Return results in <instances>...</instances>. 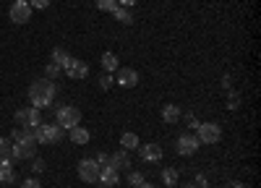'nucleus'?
I'll list each match as a JSON object with an SVG mask.
<instances>
[{"label":"nucleus","mask_w":261,"mask_h":188,"mask_svg":"<svg viewBox=\"0 0 261 188\" xmlns=\"http://www.w3.org/2000/svg\"><path fill=\"white\" fill-rule=\"evenodd\" d=\"M29 6L37 8V11H45V8L50 6V0H29Z\"/></svg>","instance_id":"nucleus-29"},{"label":"nucleus","mask_w":261,"mask_h":188,"mask_svg":"<svg viewBox=\"0 0 261 188\" xmlns=\"http://www.w3.org/2000/svg\"><path fill=\"white\" fill-rule=\"evenodd\" d=\"M102 68H105V73H115V71L120 68L118 55H115V52H105V55H102Z\"/></svg>","instance_id":"nucleus-18"},{"label":"nucleus","mask_w":261,"mask_h":188,"mask_svg":"<svg viewBox=\"0 0 261 188\" xmlns=\"http://www.w3.org/2000/svg\"><path fill=\"white\" fill-rule=\"evenodd\" d=\"M225 188H246V185H243V183H238V180H230Z\"/></svg>","instance_id":"nucleus-36"},{"label":"nucleus","mask_w":261,"mask_h":188,"mask_svg":"<svg viewBox=\"0 0 261 188\" xmlns=\"http://www.w3.org/2000/svg\"><path fill=\"white\" fill-rule=\"evenodd\" d=\"M55 115H58V125L65 128V131L76 128V125L81 123V113H79V108H73V104H63V108H58Z\"/></svg>","instance_id":"nucleus-2"},{"label":"nucleus","mask_w":261,"mask_h":188,"mask_svg":"<svg viewBox=\"0 0 261 188\" xmlns=\"http://www.w3.org/2000/svg\"><path fill=\"white\" fill-rule=\"evenodd\" d=\"M115 73H118L115 81H118L120 89H134L136 84H139V73H136L134 68H118Z\"/></svg>","instance_id":"nucleus-9"},{"label":"nucleus","mask_w":261,"mask_h":188,"mask_svg":"<svg viewBox=\"0 0 261 188\" xmlns=\"http://www.w3.org/2000/svg\"><path fill=\"white\" fill-rule=\"evenodd\" d=\"M65 73H68L71 78H86V76H89V66H86V63L84 60H71V66L68 68H65Z\"/></svg>","instance_id":"nucleus-12"},{"label":"nucleus","mask_w":261,"mask_h":188,"mask_svg":"<svg viewBox=\"0 0 261 188\" xmlns=\"http://www.w3.org/2000/svg\"><path fill=\"white\" fill-rule=\"evenodd\" d=\"M99 87H102V89H110V87H113V76L105 73V76L99 78Z\"/></svg>","instance_id":"nucleus-31"},{"label":"nucleus","mask_w":261,"mask_h":188,"mask_svg":"<svg viewBox=\"0 0 261 188\" xmlns=\"http://www.w3.org/2000/svg\"><path fill=\"white\" fill-rule=\"evenodd\" d=\"M183 188H199V185H196V183H188V185H183Z\"/></svg>","instance_id":"nucleus-38"},{"label":"nucleus","mask_w":261,"mask_h":188,"mask_svg":"<svg viewBox=\"0 0 261 188\" xmlns=\"http://www.w3.org/2000/svg\"><path fill=\"white\" fill-rule=\"evenodd\" d=\"M71 60H73V58H71L68 52H65L63 47H55V50H53V63H55V66H58L60 71L68 68V66H71Z\"/></svg>","instance_id":"nucleus-16"},{"label":"nucleus","mask_w":261,"mask_h":188,"mask_svg":"<svg viewBox=\"0 0 261 188\" xmlns=\"http://www.w3.org/2000/svg\"><path fill=\"white\" fill-rule=\"evenodd\" d=\"M68 139L73 141V144H89V139H92V133L89 131H86V128H81V125H76V128H71L68 131Z\"/></svg>","instance_id":"nucleus-17"},{"label":"nucleus","mask_w":261,"mask_h":188,"mask_svg":"<svg viewBox=\"0 0 261 188\" xmlns=\"http://www.w3.org/2000/svg\"><path fill=\"white\" fill-rule=\"evenodd\" d=\"M11 141H27V144H37V128H13Z\"/></svg>","instance_id":"nucleus-14"},{"label":"nucleus","mask_w":261,"mask_h":188,"mask_svg":"<svg viewBox=\"0 0 261 188\" xmlns=\"http://www.w3.org/2000/svg\"><path fill=\"white\" fill-rule=\"evenodd\" d=\"M11 21L13 24H27V21L32 18V6H29V0H16V3L11 6L8 11Z\"/></svg>","instance_id":"nucleus-7"},{"label":"nucleus","mask_w":261,"mask_h":188,"mask_svg":"<svg viewBox=\"0 0 261 188\" xmlns=\"http://www.w3.org/2000/svg\"><path fill=\"white\" fill-rule=\"evenodd\" d=\"M97 183H102V185H115V183H120V170H115V167H99V180Z\"/></svg>","instance_id":"nucleus-11"},{"label":"nucleus","mask_w":261,"mask_h":188,"mask_svg":"<svg viewBox=\"0 0 261 188\" xmlns=\"http://www.w3.org/2000/svg\"><path fill=\"white\" fill-rule=\"evenodd\" d=\"M162 183L165 185H175L178 183V170H175V167H165V170H162Z\"/></svg>","instance_id":"nucleus-22"},{"label":"nucleus","mask_w":261,"mask_h":188,"mask_svg":"<svg viewBox=\"0 0 261 188\" xmlns=\"http://www.w3.org/2000/svg\"><path fill=\"white\" fill-rule=\"evenodd\" d=\"M34 149H37V144L13 141V152H11V159H32V157H34Z\"/></svg>","instance_id":"nucleus-10"},{"label":"nucleus","mask_w":261,"mask_h":188,"mask_svg":"<svg viewBox=\"0 0 261 188\" xmlns=\"http://www.w3.org/2000/svg\"><path fill=\"white\" fill-rule=\"evenodd\" d=\"M110 167H115V170H128V167H130V157H128V152L120 149V152L110 154Z\"/></svg>","instance_id":"nucleus-15"},{"label":"nucleus","mask_w":261,"mask_h":188,"mask_svg":"<svg viewBox=\"0 0 261 188\" xmlns=\"http://www.w3.org/2000/svg\"><path fill=\"white\" fill-rule=\"evenodd\" d=\"M29 99H32V108H37V110L50 108L53 99H55V81H50V78H37V81H32Z\"/></svg>","instance_id":"nucleus-1"},{"label":"nucleus","mask_w":261,"mask_h":188,"mask_svg":"<svg viewBox=\"0 0 261 188\" xmlns=\"http://www.w3.org/2000/svg\"><path fill=\"white\" fill-rule=\"evenodd\" d=\"M45 73H47V76H45V78H50V81H55V78H58V76H60V73H63V71H60V68H58V66H55V63H50V66H47V68H45Z\"/></svg>","instance_id":"nucleus-26"},{"label":"nucleus","mask_w":261,"mask_h":188,"mask_svg":"<svg viewBox=\"0 0 261 188\" xmlns=\"http://www.w3.org/2000/svg\"><path fill=\"white\" fill-rule=\"evenodd\" d=\"M196 139H199V144H217L222 139V128L217 123H199V128H196Z\"/></svg>","instance_id":"nucleus-4"},{"label":"nucleus","mask_w":261,"mask_h":188,"mask_svg":"<svg viewBox=\"0 0 261 188\" xmlns=\"http://www.w3.org/2000/svg\"><path fill=\"white\" fill-rule=\"evenodd\" d=\"M94 3H97L99 11H110V13L118 8V0H94Z\"/></svg>","instance_id":"nucleus-25"},{"label":"nucleus","mask_w":261,"mask_h":188,"mask_svg":"<svg viewBox=\"0 0 261 188\" xmlns=\"http://www.w3.org/2000/svg\"><path fill=\"white\" fill-rule=\"evenodd\" d=\"M113 16L120 21V24H134V16H130V11H125V8H120V6L113 11Z\"/></svg>","instance_id":"nucleus-23"},{"label":"nucleus","mask_w":261,"mask_h":188,"mask_svg":"<svg viewBox=\"0 0 261 188\" xmlns=\"http://www.w3.org/2000/svg\"><path fill=\"white\" fill-rule=\"evenodd\" d=\"M11 180H13V165L11 159L0 157V183H11Z\"/></svg>","instance_id":"nucleus-21"},{"label":"nucleus","mask_w":261,"mask_h":188,"mask_svg":"<svg viewBox=\"0 0 261 188\" xmlns=\"http://www.w3.org/2000/svg\"><path fill=\"white\" fill-rule=\"evenodd\" d=\"M199 139H196V133H183L180 139H178V154H183V157H193L196 152H199Z\"/></svg>","instance_id":"nucleus-8"},{"label":"nucleus","mask_w":261,"mask_h":188,"mask_svg":"<svg viewBox=\"0 0 261 188\" xmlns=\"http://www.w3.org/2000/svg\"><path fill=\"white\" fill-rule=\"evenodd\" d=\"M139 3V0H118V6H123V8H134Z\"/></svg>","instance_id":"nucleus-34"},{"label":"nucleus","mask_w":261,"mask_h":188,"mask_svg":"<svg viewBox=\"0 0 261 188\" xmlns=\"http://www.w3.org/2000/svg\"><path fill=\"white\" fill-rule=\"evenodd\" d=\"M136 188H154V185H151V183H146V180H144V183H141V185H136Z\"/></svg>","instance_id":"nucleus-37"},{"label":"nucleus","mask_w":261,"mask_h":188,"mask_svg":"<svg viewBox=\"0 0 261 188\" xmlns=\"http://www.w3.org/2000/svg\"><path fill=\"white\" fill-rule=\"evenodd\" d=\"M11 152H13V141L11 139H0V157L11 159Z\"/></svg>","instance_id":"nucleus-24"},{"label":"nucleus","mask_w":261,"mask_h":188,"mask_svg":"<svg viewBox=\"0 0 261 188\" xmlns=\"http://www.w3.org/2000/svg\"><path fill=\"white\" fill-rule=\"evenodd\" d=\"M196 185H199V188H209V180H206V175H204V173L196 175Z\"/></svg>","instance_id":"nucleus-32"},{"label":"nucleus","mask_w":261,"mask_h":188,"mask_svg":"<svg viewBox=\"0 0 261 188\" xmlns=\"http://www.w3.org/2000/svg\"><path fill=\"white\" fill-rule=\"evenodd\" d=\"M63 139V128L58 123H42L37 128V144H58Z\"/></svg>","instance_id":"nucleus-3"},{"label":"nucleus","mask_w":261,"mask_h":188,"mask_svg":"<svg viewBox=\"0 0 261 188\" xmlns=\"http://www.w3.org/2000/svg\"><path fill=\"white\" fill-rule=\"evenodd\" d=\"M79 178L84 183H97L99 180V165L94 162V157H86L79 162Z\"/></svg>","instance_id":"nucleus-5"},{"label":"nucleus","mask_w":261,"mask_h":188,"mask_svg":"<svg viewBox=\"0 0 261 188\" xmlns=\"http://www.w3.org/2000/svg\"><path fill=\"white\" fill-rule=\"evenodd\" d=\"M94 162H97L99 167H107V165H110V154H102V152H99V154H94Z\"/></svg>","instance_id":"nucleus-28"},{"label":"nucleus","mask_w":261,"mask_h":188,"mask_svg":"<svg viewBox=\"0 0 261 188\" xmlns=\"http://www.w3.org/2000/svg\"><path fill=\"white\" fill-rule=\"evenodd\" d=\"M186 120H188V128H191V131H196V128H199V120H196L193 115H188Z\"/></svg>","instance_id":"nucleus-33"},{"label":"nucleus","mask_w":261,"mask_h":188,"mask_svg":"<svg viewBox=\"0 0 261 188\" xmlns=\"http://www.w3.org/2000/svg\"><path fill=\"white\" fill-rule=\"evenodd\" d=\"M128 183L136 188V185H141V183H144V175H141V173H130V175H128Z\"/></svg>","instance_id":"nucleus-27"},{"label":"nucleus","mask_w":261,"mask_h":188,"mask_svg":"<svg viewBox=\"0 0 261 188\" xmlns=\"http://www.w3.org/2000/svg\"><path fill=\"white\" fill-rule=\"evenodd\" d=\"M120 146H123L125 152H130V149H139L141 141H139V136H136L134 131H125V133L120 136Z\"/></svg>","instance_id":"nucleus-19"},{"label":"nucleus","mask_w":261,"mask_h":188,"mask_svg":"<svg viewBox=\"0 0 261 188\" xmlns=\"http://www.w3.org/2000/svg\"><path fill=\"white\" fill-rule=\"evenodd\" d=\"M180 108H178V104H165V108H162V120L165 123H178L180 120Z\"/></svg>","instance_id":"nucleus-20"},{"label":"nucleus","mask_w":261,"mask_h":188,"mask_svg":"<svg viewBox=\"0 0 261 188\" xmlns=\"http://www.w3.org/2000/svg\"><path fill=\"white\" fill-rule=\"evenodd\" d=\"M16 123H21L24 128H39L42 125V113L37 108H24L16 113Z\"/></svg>","instance_id":"nucleus-6"},{"label":"nucleus","mask_w":261,"mask_h":188,"mask_svg":"<svg viewBox=\"0 0 261 188\" xmlns=\"http://www.w3.org/2000/svg\"><path fill=\"white\" fill-rule=\"evenodd\" d=\"M21 188H42V183L37 178H27L24 183H21Z\"/></svg>","instance_id":"nucleus-30"},{"label":"nucleus","mask_w":261,"mask_h":188,"mask_svg":"<svg viewBox=\"0 0 261 188\" xmlns=\"http://www.w3.org/2000/svg\"><path fill=\"white\" fill-rule=\"evenodd\" d=\"M160 157H162V146H160V144L151 141V144H144V146H141V159H146V162H157Z\"/></svg>","instance_id":"nucleus-13"},{"label":"nucleus","mask_w":261,"mask_h":188,"mask_svg":"<svg viewBox=\"0 0 261 188\" xmlns=\"http://www.w3.org/2000/svg\"><path fill=\"white\" fill-rule=\"evenodd\" d=\"M39 170H45V162H42V159H34V173H39Z\"/></svg>","instance_id":"nucleus-35"}]
</instances>
